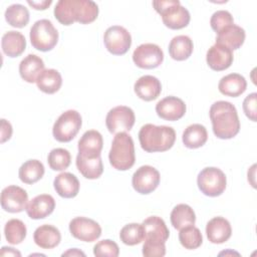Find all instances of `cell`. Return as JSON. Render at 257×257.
<instances>
[{
	"instance_id": "20",
	"label": "cell",
	"mask_w": 257,
	"mask_h": 257,
	"mask_svg": "<svg viewBox=\"0 0 257 257\" xmlns=\"http://www.w3.org/2000/svg\"><path fill=\"white\" fill-rule=\"evenodd\" d=\"M103 146L102 136L95 130L86 131L78 141V154L94 158L100 156Z\"/></svg>"
},
{
	"instance_id": "39",
	"label": "cell",
	"mask_w": 257,
	"mask_h": 257,
	"mask_svg": "<svg viewBox=\"0 0 257 257\" xmlns=\"http://www.w3.org/2000/svg\"><path fill=\"white\" fill-rule=\"evenodd\" d=\"M93 254L97 257H116L119 254V248L117 244L109 239L101 240L97 242L93 247Z\"/></svg>"
},
{
	"instance_id": "22",
	"label": "cell",
	"mask_w": 257,
	"mask_h": 257,
	"mask_svg": "<svg viewBox=\"0 0 257 257\" xmlns=\"http://www.w3.org/2000/svg\"><path fill=\"white\" fill-rule=\"evenodd\" d=\"M245 36V30L242 27L236 24H231L217 33L216 43L222 44L231 50H236L244 43Z\"/></svg>"
},
{
	"instance_id": "10",
	"label": "cell",
	"mask_w": 257,
	"mask_h": 257,
	"mask_svg": "<svg viewBox=\"0 0 257 257\" xmlns=\"http://www.w3.org/2000/svg\"><path fill=\"white\" fill-rule=\"evenodd\" d=\"M103 42L108 52L113 55H122L132 45V36L124 27L113 25L105 30Z\"/></svg>"
},
{
	"instance_id": "14",
	"label": "cell",
	"mask_w": 257,
	"mask_h": 257,
	"mask_svg": "<svg viewBox=\"0 0 257 257\" xmlns=\"http://www.w3.org/2000/svg\"><path fill=\"white\" fill-rule=\"evenodd\" d=\"M28 202L27 192L21 187L11 185L1 192V206L6 212L19 213L26 209Z\"/></svg>"
},
{
	"instance_id": "24",
	"label": "cell",
	"mask_w": 257,
	"mask_h": 257,
	"mask_svg": "<svg viewBox=\"0 0 257 257\" xmlns=\"http://www.w3.org/2000/svg\"><path fill=\"white\" fill-rule=\"evenodd\" d=\"M53 186L60 197L70 199L78 194L80 185L78 179L73 174L63 172L55 177Z\"/></svg>"
},
{
	"instance_id": "25",
	"label": "cell",
	"mask_w": 257,
	"mask_h": 257,
	"mask_svg": "<svg viewBox=\"0 0 257 257\" xmlns=\"http://www.w3.org/2000/svg\"><path fill=\"white\" fill-rule=\"evenodd\" d=\"M247 87V81L245 77L239 73H230L223 76L219 83V91L227 96L236 97L241 95Z\"/></svg>"
},
{
	"instance_id": "28",
	"label": "cell",
	"mask_w": 257,
	"mask_h": 257,
	"mask_svg": "<svg viewBox=\"0 0 257 257\" xmlns=\"http://www.w3.org/2000/svg\"><path fill=\"white\" fill-rule=\"evenodd\" d=\"M75 163L79 173L86 179H97L103 173V165L100 156L89 158L77 154Z\"/></svg>"
},
{
	"instance_id": "37",
	"label": "cell",
	"mask_w": 257,
	"mask_h": 257,
	"mask_svg": "<svg viewBox=\"0 0 257 257\" xmlns=\"http://www.w3.org/2000/svg\"><path fill=\"white\" fill-rule=\"evenodd\" d=\"M120 241L128 246L140 244L145 239V232L142 224L131 223L123 226L119 232Z\"/></svg>"
},
{
	"instance_id": "27",
	"label": "cell",
	"mask_w": 257,
	"mask_h": 257,
	"mask_svg": "<svg viewBox=\"0 0 257 257\" xmlns=\"http://www.w3.org/2000/svg\"><path fill=\"white\" fill-rule=\"evenodd\" d=\"M3 52L9 57H17L21 55L26 48V40L24 35L18 31H8L4 33L1 40Z\"/></svg>"
},
{
	"instance_id": "38",
	"label": "cell",
	"mask_w": 257,
	"mask_h": 257,
	"mask_svg": "<svg viewBox=\"0 0 257 257\" xmlns=\"http://www.w3.org/2000/svg\"><path fill=\"white\" fill-rule=\"evenodd\" d=\"M47 162L53 171H63L67 169L71 162L70 153L62 148H56L50 151L47 157Z\"/></svg>"
},
{
	"instance_id": "6",
	"label": "cell",
	"mask_w": 257,
	"mask_h": 257,
	"mask_svg": "<svg viewBox=\"0 0 257 257\" xmlns=\"http://www.w3.org/2000/svg\"><path fill=\"white\" fill-rule=\"evenodd\" d=\"M30 41L39 51H49L58 41V31L48 19L37 20L30 28Z\"/></svg>"
},
{
	"instance_id": "45",
	"label": "cell",
	"mask_w": 257,
	"mask_h": 257,
	"mask_svg": "<svg viewBox=\"0 0 257 257\" xmlns=\"http://www.w3.org/2000/svg\"><path fill=\"white\" fill-rule=\"evenodd\" d=\"M1 256H21V253L12 247H2L0 251Z\"/></svg>"
},
{
	"instance_id": "33",
	"label": "cell",
	"mask_w": 257,
	"mask_h": 257,
	"mask_svg": "<svg viewBox=\"0 0 257 257\" xmlns=\"http://www.w3.org/2000/svg\"><path fill=\"white\" fill-rule=\"evenodd\" d=\"M44 166L38 160H28L19 168L18 176L24 184H34L38 182L44 175Z\"/></svg>"
},
{
	"instance_id": "2",
	"label": "cell",
	"mask_w": 257,
	"mask_h": 257,
	"mask_svg": "<svg viewBox=\"0 0 257 257\" xmlns=\"http://www.w3.org/2000/svg\"><path fill=\"white\" fill-rule=\"evenodd\" d=\"M210 118L214 135L222 140L234 138L240 131V120L236 107L229 101L219 100L210 107Z\"/></svg>"
},
{
	"instance_id": "8",
	"label": "cell",
	"mask_w": 257,
	"mask_h": 257,
	"mask_svg": "<svg viewBox=\"0 0 257 257\" xmlns=\"http://www.w3.org/2000/svg\"><path fill=\"white\" fill-rule=\"evenodd\" d=\"M197 184L204 195L217 197L225 191L227 179L224 172L219 168L207 167L199 173Z\"/></svg>"
},
{
	"instance_id": "7",
	"label": "cell",
	"mask_w": 257,
	"mask_h": 257,
	"mask_svg": "<svg viewBox=\"0 0 257 257\" xmlns=\"http://www.w3.org/2000/svg\"><path fill=\"white\" fill-rule=\"evenodd\" d=\"M82 124L81 115L74 109L62 112L52 127V134L56 141L60 143H68L79 132Z\"/></svg>"
},
{
	"instance_id": "9",
	"label": "cell",
	"mask_w": 257,
	"mask_h": 257,
	"mask_svg": "<svg viewBox=\"0 0 257 257\" xmlns=\"http://www.w3.org/2000/svg\"><path fill=\"white\" fill-rule=\"evenodd\" d=\"M136 116L134 110L125 105L111 108L105 117V124L109 133L118 134L130 132L135 124Z\"/></svg>"
},
{
	"instance_id": "4",
	"label": "cell",
	"mask_w": 257,
	"mask_h": 257,
	"mask_svg": "<svg viewBox=\"0 0 257 257\" xmlns=\"http://www.w3.org/2000/svg\"><path fill=\"white\" fill-rule=\"evenodd\" d=\"M108 160L112 168L118 171H126L134 166L136 161L135 145L128 134L118 133L114 136Z\"/></svg>"
},
{
	"instance_id": "13",
	"label": "cell",
	"mask_w": 257,
	"mask_h": 257,
	"mask_svg": "<svg viewBox=\"0 0 257 257\" xmlns=\"http://www.w3.org/2000/svg\"><path fill=\"white\" fill-rule=\"evenodd\" d=\"M70 234L84 242H93L101 235V228L97 222L85 217H76L69 222Z\"/></svg>"
},
{
	"instance_id": "11",
	"label": "cell",
	"mask_w": 257,
	"mask_h": 257,
	"mask_svg": "<svg viewBox=\"0 0 257 257\" xmlns=\"http://www.w3.org/2000/svg\"><path fill=\"white\" fill-rule=\"evenodd\" d=\"M133 60L140 68H156L162 64L164 60V52L157 44L144 43L135 49Z\"/></svg>"
},
{
	"instance_id": "40",
	"label": "cell",
	"mask_w": 257,
	"mask_h": 257,
	"mask_svg": "<svg viewBox=\"0 0 257 257\" xmlns=\"http://www.w3.org/2000/svg\"><path fill=\"white\" fill-rule=\"evenodd\" d=\"M211 27L217 33L224 27L234 24V19L231 13L227 10H218L213 13L210 19Z\"/></svg>"
},
{
	"instance_id": "16",
	"label": "cell",
	"mask_w": 257,
	"mask_h": 257,
	"mask_svg": "<svg viewBox=\"0 0 257 257\" xmlns=\"http://www.w3.org/2000/svg\"><path fill=\"white\" fill-rule=\"evenodd\" d=\"M206 61L209 67L215 71L225 70L233 62L232 50L222 44L215 43L207 51Z\"/></svg>"
},
{
	"instance_id": "36",
	"label": "cell",
	"mask_w": 257,
	"mask_h": 257,
	"mask_svg": "<svg viewBox=\"0 0 257 257\" xmlns=\"http://www.w3.org/2000/svg\"><path fill=\"white\" fill-rule=\"evenodd\" d=\"M179 241L183 247L189 250L199 248L203 243L201 231L194 225L184 227L180 230Z\"/></svg>"
},
{
	"instance_id": "31",
	"label": "cell",
	"mask_w": 257,
	"mask_h": 257,
	"mask_svg": "<svg viewBox=\"0 0 257 257\" xmlns=\"http://www.w3.org/2000/svg\"><path fill=\"white\" fill-rule=\"evenodd\" d=\"M37 87L48 94L55 93L59 90L62 84L61 74L53 68L44 69L36 80Z\"/></svg>"
},
{
	"instance_id": "3",
	"label": "cell",
	"mask_w": 257,
	"mask_h": 257,
	"mask_svg": "<svg viewBox=\"0 0 257 257\" xmlns=\"http://www.w3.org/2000/svg\"><path fill=\"white\" fill-rule=\"evenodd\" d=\"M139 141L144 151L148 153L166 152L176 141V132L172 126L147 123L139 132Z\"/></svg>"
},
{
	"instance_id": "43",
	"label": "cell",
	"mask_w": 257,
	"mask_h": 257,
	"mask_svg": "<svg viewBox=\"0 0 257 257\" xmlns=\"http://www.w3.org/2000/svg\"><path fill=\"white\" fill-rule=\"evenodd\" d=\"M12 136V126L9 121L2 118L1 119V143H5Z\"/></svg>"
},
{
	"instance_id": "21",
	"label": "cell",
	"mask_w": 257,
	"mask_h": 257,
	"mask_svg": "<svg viewBox=\"0 0 257 257\" xmlns=\"http://www.w3.org/2000/svg\"><path fill=\"white\" fill-rule=\"evenodd\" d=\"M136 94L145 101H151L161 94L162 84L161 81L153 75L141 76L134 85Z\"/></svg>"
},
{
	"instance_id": "32",
	"label": "cell",
	"mask_w": 257,
	"mask_h": 257,
	"mask_svg": "<svg viewBox=\"0 0 257 257\" xmlns=\"http://www.w3.org/2000/svg\"><path fill=\"white\" fill-rule=\"evenodd\" d=\"M171 223L177 230L184 227L194 225L196 222V215L194 210L187 204H179L171 212Z\"/></svg>"
},
{
	"instance_id": "17",
	"label": "cell",
	"mask_w": 257,
	"mask_h": 257,
	"mask_svg": "<svg viewBox=\"0 0 257 257\" xmlns=\"http://www.w3.org/2000/svg\"><path fill=\"white\" fill-rule=\"evenodd\" d=\"M55 208V200L51 195L41 194L34 197L26 206L27 215L34 220L44 219L49 216Z\"/></svg>"
},
{
	"instance_id": "18",
	"label": "cell",
	"mask_w": 257,
	"mask_h": 257,
	"mask_svg": "<svg viewBox=\"0 0 257 257\" xmlns=\"http://www.w3.org/2000/svg\"><path fill=\"white\" fill-rule=\"evenodd\" d=\"M142 225L145 232V240L166 243L169 239L170 231L162 218L158 216H151L145 219Z\"/></svg>"
},
{
	"instance_id": "1",
	"label": "cell",
	"mask_w": 257,
	"mask_h": 257,
	"mask_svg": "<svg viewBox=\"0 0 257 257\" xmlns=\"http://www.w3.org/2000/svg\"><path fill=\"white\" fill-rule=\"evenodd\" d=\"M53 13L58 22L63 25H71L75 21L88 24L96 19L98 6L91 0H59Z\"/></svg>"
},
{
	"instance_id": "30",
	"label": "cell",
	"mask_w": 257,
	"mask_h": 257,
	"mask_svg": "<svg viewBox=\"0 0 257 257\" xmlns=\"http://www.w3.org/2000/svg\"><path fill=\"white\" fill-rule=\"evenodd\" d=\"M182 140L185 147L189 149H198L206 144L208 133L203 124L193 123L185 128Z\"/></svg>"
},
{
	"instance_id": "12",
	"label": "cell",
	"mask_w": 257,
	"mask_h": 257,
	"mask_svg": "<svg viewBox=\"0 0 257 257\" xmlns=\"http://www.w3.org/2000/svg\"><path fill=\"white\" fill-rule=\"evenodd\" d=\"M161 176L159 171L149 165L140 167L133 175L132 185L134 189L143 195L155 191L160 184Z\"/></svg>"
},
{
	"instance_id": "41",
	"label": "cell",
	"mask_w": 257,
	"mask_h": 257,
	"mask_svg": "<svg viewBox=\"0 0 257 257\" xmlns=\"http://www.w3.org/2000/svg\"><path fill=\"white\" fill-rule=\"evenodd\" d=\"M166 254L165 243L145 240L143 245V255L146 257H163Z\"/></svg>"
},
{
	"instance_id": "44",
	"label": "cell",
	"mask_w": 257,
	"mask_h": 257,
	"mask_svg": "<svg viewBox=\"0 0 257 257\" xmlns=\"http://www.w3.org/2000/svg\"><path fill=\"white\" fill-rule=\"evenodd\" d=\"M27 3L36 10H45L51 5L52 1L51 0H42V1H30V0H28Z\"/></svg>"
},
{
	"instance_id": "35",
	"label": "cell",
	"mask_w": 257,
	"mask_h": 257,
	"mask_svg": "<svg viewBox=\"0 0 257 257\" xmlns=\"http://www.w3.org/2000/svg\"><path fill=\"white\" fill-rule=\"evenodd\" d=\"M27 229L25 224L19 219H11L9 220L4 227L5 238L8 243L12 245H16L21 243L26 237Z\"/></svg>"
},
{
	"instance_id": "46",
	"label": "cell",
	"mask_w": 257,
	"mask_h": 257,
	"mask_svg": "<svg viewBox=\"0 0 257 257\" xmlns=\"http://www.w3.org/2000/svg\"><path fill=\"white\" fill-rule=\"evenodd\" d=\"M62 256H85V254L77 248H72L62 253Z\"/></svg>"
},
{
	"instance_id": "42",
	"label": "cell",
	"mask_w": 257,
	"mask_h": 257,
	"mask_svg": "<svg viewBox=\"0 0 257 257\" xmlns=\"http://www.w3.org/2000/svg\"><path fill=\"white\" fill-rule=\"evenodd\" d=\"M257 93L252 92L247 95L243 101V110L248 118L252 121H256V114H257Z\"/></svg>"
},
{
	"instance_id": "34",
	"label": "cell",
	"mask_w": 257,
	"mask_h": 257,
	"mask_svg": "<svg viewBox=\"0 0 257 257\" xmlns=\"http://www.w3.org/2000/svg\"><path fill=\"white\" fill-rule=\"evenodd\" d=\"M5 19L11 26L22 28L29 22V11L22 4H12L5 11Z\"/></svg>"
},
{
	"instance_id": "23",
	"label": "cell",
	"mask_w": 257,
	"mask_h": 257,
	"mask_svg": "<svg viewBox=\"0 0 257 257\" xmlns=\"http://www.w3.org/2000/svg\"><path fill=\"white\" fill-rule=\"evenodd\" d=\"M44 70L42 58L35 54H28L19 64V73L23 80L29 83L36 82L38 76Z\"/></svg>"
},
{
	"instance_id": "15",
	"label": "cell",
	"mask_w": 257,
	"mask_h": 257,
	"mask_svg": "<svg viewBox=\"0 0 257 257\" xmlns=\"http://www.w3.org/2000/svg\"><path fill=\"white\" fill-rule=\"evenodd\" d=\"M156 112L163 119L175 121L186 113V104L181 98L170 95L156 104Z\"/></svg>"
},
{
	"instance_id": "26",
	"label": "cell",
	"mask_w": 257,
	"mask_h": 257,
	"mask_svg": "<svg viewBox=\"0 0 257 257\" xmlns=\"http://www.w3.org/2000/svg\"><path fill=\"white\" fill-rule=\"evenodd\" d=\"M33 240L37 246L43 249H52L61 241L59 230L52 225H41L33 234Z\"/></svg>"
},
{
	"instance_id": "5",
	"label": "cell",
	"mask_w": 257,
	"mask_h": 257,
	"mask_svg": "<svg viewBox=\"0 0 257 257\" xmlns=\"http://www.w3.org/2000/svg\"><path fill=\"white\" fill-rule=\"evenodd\" d=\"M153 6L161 14L164 24L171 29H182L190 22V13L179 0H156Z\"/></svg>"
},
{
	"instance_id": "29",
	"label": "cell",
	"mask_w": 257,
	"mask_h": 257,
	"mask_svg": "<svg viewBox=\"0 0 257 257\" xmlns=\"http://www.w3.org/2000/svg\"><path fill=\"white\" fill-rule=\"evenodd\" d=\"M194 49L192 39L187 35L175 36L169 44L170 56L178 61L188 59Z\"/></svg>"
},
{
	"instance_id": "19",
	"label": "cell",
	"mask_w": 257,
	"mask_h": 257,
	"mask_svg": "<svg viewBox=\"0 0 257 257\" xmlns=\"http://www.w3.org/2000/svg\"><path fill=\"white\" fill-rule=\"evenodd\" d=\"M232 228L229 221L223 217H214L206 225L208 240L214 244H222L231 237Z\"/></svg>"
}]
</instances>
